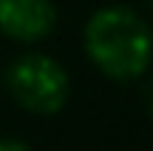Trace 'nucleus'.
<instances>
[{
	"instance_id": "f257e3e1",
	"label": "nucleus",
	"mask_w": 153,
	"mask_h": 151,
	"mask_svg": "<svg viewBox=\"0 0 153 151\" xmlns=\"http://www.w3.org/2000/svg\"><path fill=\"white\" fill-rule=\"evenodd\" d=\"M82 51L102 77L133 83L153 66V29L131 6H102L82 26Z\"/></svg>"
},
{
	"instance_id": "f03ea898",
	"label": "nucleus",
	"mask_w": 153,
	"mask_h": 151,
	"mask_svg": "<svg viewBox=\"0 0 153 151\" xmlns=\"http://www.w3.org/2000/svg\"><path fill=\"white\" fill-rule=\"evenodd\" d=\"M6 89L11 100L28 114L51 117L68 106L71 77L57 57L43 51H26L6 68Z\"/></svg>"
},
{
	"instance_id": "7ed1b4c3",
	"label": "nucleus",
	"mask_w": 153,
	"mask_h": 151,
	"mask_svg": "<svg viewBox=\"0 0 153 151\" xmlns=\"http://www.w3.org/2000/svg\"><path fill=\"white\" fill-rule=\"evenodd\" d=\"M57 29L54 0H0V34L14 43L34 46Z\"/></svg>"
},
{
	"instance_id": "20e7f679",
	"label": "nucleus",
	"mask_w": 153,
	"mask_h": 151,
	"mask_svg": "<svg viewBox=\"0 0 153 151\" xmlns=\"http://www.w3.org/2000/svg\"><path fill=\"white\" fill-rule=\"evenodd\" d=\"M0 151H31V146L17 137H0Z\"/></svg>"
},
{
	"instance_id": "39448f33",
	"label": "nucleus",
	"mask_w": 153,
	"mask_h": 151,
	"mask_svg": "<svg viewBox=\"0 0 153 151\" xmlns=\"http://www.w3.org/2000/svg\"><path fill=\"white\" fill-rule=\"evenodd\" d=\"M142 100H145V108H148V114H150V120H153V77L145 83V94H142Z\"/></svg>"
}]
</instances>
